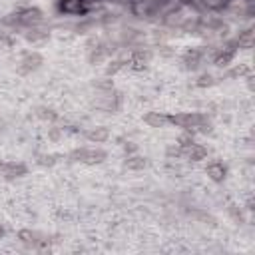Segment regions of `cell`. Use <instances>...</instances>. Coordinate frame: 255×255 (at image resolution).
Listing matches in <instances>:
<instances>
[{"label":"cell","instance_id":"cell-28","mask_svg":"<svg viewBox=\"0 0 255 255\" xmlns=\"http://www.w3.org/2000/svg\"><path fill=\"white\" fill-rule=\"evenodd\" d=\"M4 235H6V229H4V225L0 223V239H4Z\"/></svg>","mask_w":255,"mask_h":255},{"label":"cell","instance_id":"cell-9","mask_svg":"<svg viewBox=\"0 0 255 255\" xmlns=\"http://www.w3.org/2000/svg\"><path fill=\"white\" fill-rule=\"evenodd\" d=\"M16 239H18L22 245H26V247H34V249H40V247L48 245V237L42 235V233L36 231V229H30V227H22V229H18V231H16Z\"/></svg>","mask_w":255,"mask_h":255},{"label":"cell","instance_id":"cell-21","mask_svg":"<svg viewBox=\"0 0 255 255\" xmlns=\"http://www.w3.org/2000/svg\"><path fill=\"white\" fill-rule=\"evenodd\" d=\"M165 159L167 161H171V163H177V161H181L183 159V149L173 141V143H169L167 147H165Z\"/></svg>","mask_w":255,"mask_h":255},{"label":"cell","instance_id":"cell-25","mask_svg":"<svg viewBox=\"0 0 255 255\" xmlns=\"http://www.w3.org/2000/svg\"><path fill=\"white\" fill-rule=\"evenodd\" d=\"M193 141H195V133H191V131H181V133L177 135V139H175V143H177L183 151H185Z\"/></svg>","mask_w":255,"mask_h":255},{"label":"cell","instance_id":"cell-5","mask_svg":"<svg viewBox=\"0 0 255 255\" xmlns=\"http://www.w3.org/2000/svg\"><path fill=\"white\" fill-rule=\"evenodd\" d=\"M16 14H18L20 30H22V28H28V26L46 24V16H44V10H42L40 6H32V4L18 6V8H16Z\"/></svg>","mask_w":255,"mask_h":255},{"label":"cell","instance_id":"cell-7","mask_svg":"<svg viewBox=\"0 0 255 255\" xmlns=\"http://www.w3.org/2000/svg\"><path fill=\"white\" fill-rule=\"evenodd\" d=\"M30 167L24 163V161H18V159H0V177L2 179H20L24 175H28Z\"/></svg>","mask_w":255,"mask_h":255},{"label":"cell","instance_id":"cell-16","mask_svg":"<svg viewBox=\"0 0 255 255\" xmlns=\"http://www.w3.org/2000/svg\"><path fill=\"white\" fill-rule=\"evenodd\" d=\"M126 68H128L126 56H124V58H122V56H112V58H108L106 64H104V76L114 78V76H118L120 72H124Z\"/></svg>","mask_w":255,"mask_h":255},{"label":"cell","instance_id":"cell-4","mask_svg":"<svg viewBox=\"0 0 255 255\" xmlns=\"http://www.w3.org/2000/svg\"><path fill=\"white\" fill-rule=\"evenodd\" d=\"M151 56H153V52H151L147 46H137V48L128 50V56H126L128 70H133V72H143V70H147V66H149V62H151Z\"/></svg>","mask_w":255,"mask_h":255},{"label":"cell","instance_id":"cell-22","mask_svg":"<svg viewBox=\"0 0 255 255\" xmlns=\"http://www.w3.org/2000/svg\"><path fill=\"white\" fill-rule=\"evenodd\" d=\"M153 48H155V54L161 56V58H173L175 56V48L171 44H167L165 40L163 42H155Z\"/></svg>","mask_w":255,"mask_h":255},{"label":"cell","instance_id":"cell-26","mask_svg":"<svg viewBox=\"0 0 255 255\" xmlns=\"http://www.w3.org/2000/svg\"><path fill=\"white\" fill-rule=\"evenodd\" d=\"M195 219L197 221H201V223H205V225H211V227H215L217 225V219L213 217V215H209V213H205V211H195Z\"/></svg>","mask_w":255,"mask_h":255},{"label":"cell","instance_id":"cell-19","mask_svg":"<svg viewBox=\"0 0 255 255\" xmlns=\"http://www.w3.org/2000/svg\"><path fill=\"white\" fill-rule=\"evenodd\" d=\"M36 118L42 120V122H46V124H56L60 120V114L56 110L48 108V106H38L36 108Z\"/></svg>","mask_w":255,"mask_h":255},{"label":"cell","instance_id":"cell-24","mask_svg":"<svg viewBox=\"0 0 255 255\" xmlns=\"http://www.w3.org/2000/svg\"><path fill=\"white\" fill-rule=\"evenodd\" d=\"M227 213L231 215V219H233L235 223H239V225H243V223H245V211H243V207H241V205H237V203H229Z\"/></svg>","mask_w":255,"mask_h":255},{"label":"cell","instance_id":"cell-3","mask_svg":"<svg viewBox=\"0 0 255 255\" xmlns=\"http://www.w3.org/2000/svg\"><path fill=\"white\" fill-rule=\"evenodd\" d=\"M56 10L60 16L68 18H84L94 12L86 0H56Z\"/></svg>","mask_w":255,"mask_h":255},{"label":"cell","instance_id":"cell-11","mask_svg":"<svg viewBox=\"0 0 255 255\" xmlns=\"http://www.w3.org/2000/svg\"><path fill=\"white\" fill-rule=\"evenodd\" d=\"M143 124L151 129H165L169 128V112H159V110H149L143 114Z\"/></svg>","mask_w":255,"mask_h":255},{"label":"cell","instance_id":"cell-10","mask_svg":"<svg viewBox=\"0 0 255 255\" xmlns=\"http://www.w3.org/2000/svg\"><path fill=\"white\" fill-rule=\"evenodd\" d=\"M229 40H231V44L237 48V52H241V50H251V48H253V42H255V32H253L251 26H241V28H237V30L229 36Z\"/></svg>","mask_w":255,"mask_h":255},{"label":"cell","instance_id":"cell-20","mask_svg":"<svg viewBox=\"0 0 255 255\" xmlns=\"http://www.w3.org/2000/svg\"><path fill=\"white\" fill-rule=\"evenodd\" d=\"M64 135H66V131H64V128H62V126H58V122H56V124H50L48 131H46L48 141L58 143V141H62V139H64Z\"/></svg>","mask_w":255,"mask_h":255},{"label":"cell","instance_id":"cell-14","mask_svg":"<svg viewBox=\"0 0 255 255\" xmlns=\"http://www.w3.org/2000/svg\"><path fill=\"white\" fill-rule=\"evenodd\" d=\"M207 155H209L207 145H203V143H199V141H193V143L183 151V159H187V161H191V163H201V161L207 159Z\"/></svg>","mask_w":255,"mask_h":255},{"label":"cell","instance_id":"cell-15","mask_svg":"<svg viewBox=\"0 0 255 255\" xmlns=\"http://www.w3.org/2000/svg\"><path fill=\"white\" fill-rule=\"evenodd\" d=\"M249 74H253V70H251V66L247 64V62H239V64H231V66H227L225 68V78H229V80H245Z\"/></svg>","mask_w":255,"mask_h":255},{"label":"cell","instance_id":"cell-23","mask_svg":"<svg viewBox=\"0 0 255 255\" xmlns=\"http://www.w3.org/2000/svg\"><path fill=\"white\" fill-rule=\"evenodd\" d=\"M36 163H38L40 167H54V165L58 163V155H56V153H48V151L38 153V155H36Z\"/></svg>","mask_w":255,"mask_h":255},{"label":"cell","instance_id":"cell-6","mask_svg":"<svg viewBox=\"0 0 255 255\" xmlns=\"http://www.w3.org/2000/svg\"><path fill=\"white\" fill-rule=\"evenodd\" d=\"M44 66V56L36 50H26L22 52L20 60H18V74H34Z\"/></svg>","mask_w":255,"mask_h":255},{"label":"cell","instance_id":"cell-1","mask_svg":"<svg viewBox=\"0 0 255 255\" xmlns=\"http://www.w3.org/2000/svg\"><path fill=\"white\" fill-rule=\"evenodd\" d=\"M169 126L195 135L213 131V122L205 112H169Z\"/></svg>","mask_w":255,"mask_h":255},{"label":"cell","instance_id":"cell-8","mask_svg":"<svg viewBox=\"0 0 255 255\" xmlns=\"http://www.w3.org/2000/svg\"><path fill=\"white\" fill-rule=\"evenodd\" d=\"M18 36L28 42V44H42L46 42L50 36H52V28L48 24H38V26H28V28H22L18 32Z\"/></svg>","mask_w":255,"mask_h":255},{"label":"cell","instance_id":"cell-2","mask_svg":"<svg viewBox=\"0 0 255 255\" xmlns=\"http://www.w3.org/2000/svg\"><path fill=\"white\" fill-rule=\"evenodd\" d=\"M68 159L74 161V163H84V165H100L108 159V151L102 149V147L82 145V147H74L68 153Z\"/></svg>","mask_w":255,"mask_h":255},{"label":"cell","instance_id":"cell-13","mask_svg":"<svg viewBox=\"0 0 255 255\" xmlns=\"http://www.w3.org/2000/svg\"><path fill=\"white\" fill-rule=\"evenodd\" d=\"M82 133H84V139L90 143H106L112 137V131L108 126H92V128H86Z\"/></svg>","mask_w":255,"mask_h":255},{"label":"cell","instance_id":"cell-18","mask_svg":"<svg viewBox=\"0 0 255 255\" xmlns=\"http://www.w3.org/2000/svg\"><path fill=\"white\" fill-rule=\"evenodd\" d=\"M217 82H219V76H215V74H211L207 70H199L197 76H195V80H193V86L205 90V88H213Z\"/></svg>","mask_w":255,"mask_h":255},{"label":"cell","instance_id":"cell-17","mask_svg":"<svg viewBox=\"0 0 255 255\" xmlns=\"http://www.w3.org/2000/svg\"><path fill=\"white\" fill-rule=\"evenodd\" d=\"M124 167L129 169V171H141L147 167V157H143L141 153H129L124 157Z\"/></svg>","mask_w":255,"mask_h":255},{"label":"cell","instance_id":"cell-27","mask_svg":"<svg viewBox=\"0 0 255 255\" xmlns=\"http://www.w3.org/2000/svg\"><path fill=\"white\" fill-rule=\"evenodd\" d=\"M120 145H122V151H124L126 155H129V153H135V151H137V145H135V141H131V139H126V141H122Z\"/></svg>","mask_w":255,"mask_h":255},{"label":"cell","instance_id":"cell-12","mask_svg":"<svg viewBox=\"0 0 255 255\" xmlns=\"http://www.w3.org/2000/svg\"><path fill=\"white\" fill-rule=\"evenodd\" d=\"M203 171H205L207 179L213 181V183H223L227 179V165L223 161H219V159L207 161L205 167H203Z\"/></svg>","mask_w":255,"mask_h":255}]
</instances>
